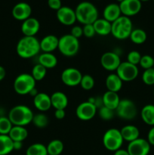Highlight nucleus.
<instances>
[{
  "mask_svg": "<svg viewBox=\"0 0 154 155\" xmlns=\"http://www.w3.org/2000/svg\"><path fill=\"white\" fill-rule=\"evenodd\" d=\"M116 1H118V2H121L123 1V0H116Z\"/></svg>",
  "mask_w": 154,
  "mask_h": 155,
  "instance_id": "nucleus-50",
  "label": "nucleus"
},
{
  "mask_svg": "<svg viewBox=\"0 0 154 155\" xmlns=\"http://www.w3.org/2000/svg\"><path fill=\"white\" fill-rule=\"evenodd\" d=\"M34 114L31 109L26 105H17L11 109L8 119L13 126L25 127L32 123Z\"/></svg>",
  "mask_w": 154,
  "mask_h": 155,
  "instance_id": "nucleus-3",
  "label": "nucleus"
},
{
  "mask_svg": "<svg viewBox=\"0 0 154 155\" xmlns=\"http://www.w3.org/2000/svg\"><path fill=\"white\" fill-rule=\"evenodd\" d=\"M40 29V23L36 18H29L23 21L21 31L25 36H35Z\"/></svg>",
  "mask_w": 154,
  "mask_h": 155,
  "instance_id": "nucleus-17",
  "label": "nucleus"
},
{
  "mask_svg": "<svg viewBox=\"0 0 154 155\" xmlns=\"http://www.w3.org/2000/svg\"><path fill=\"white\" fill-rule=\"evenodd\" d=\"M140 2H146V1H149V0H140Z\"/></svg>",
  "mask_w": 154,
  "mask_h": 155,
  "instance_id": "nucleus-49",
  "label": "nucleus"
},
{
  "mask_svg": "<svg viewBox=\"0 0 154 155\" xmlns=\"http://www.w3.org/2000/svg\"><path fill=\"white\" fill-rule=\"evenodd\" d=\"M60 52L66 57H72L78 53L79 49V39L71 34H66L59 38L58 48Z\"/></svg>",
  "mask_w": 154,
  "mask_h": 155,
  "instance_id": "nucleus-5",
  "label": "nucleus"
},
{
  "mask_svg": "<svg viewBox=\"0 0 154 155\" xmlns=\"http://www.w3.org/2000/svg\"><path fill=\"white\" fill-rule=\"evenodd\" d=\"M79 85L84 90H91L95 86V80H94L91 76L88 75V74H85V75L82 76V77Z\"/></svg>",
  "mask_w": 154,
  "mask_h": 155,
  "instance_id": "nucleus-36",
  "label": "nucleus"
},
{
  "mask_svg": "<svg viewBox=\"0 0 154 155\" xmlns=\"http://www.w3.org/2000/svg\"><path fill=\"white\" fill-rule=\"evenodd\" d=\"M36 81L31 74H21L15 78L14 81V89L21 95H28L32 90L36 89Z\"/></svg>",
  "mask_w": 154,
  "mask_h": 155,
  "instance_id": "nucleus-6",
  "label": "nucleus"
},
{
  "mask_svg": "<svg viewBox=\"0 0 154 155\" xmlns=\"http://www.w3.org/2000/svg\"><path fill=\"white\" fill-rule=\"evenodd\" d=\"M71 35L74 37L79 38L81 37L83 35V30L82 27H80V26H74L72 29H71Z\"/></svg>",
  "mask_w": 154,
  "mask_h": 155,
  "instance_id": "nucleus-42",
  "label": "nucleus"
},
{
  "mask_svg": "<svg viewBox=\"0 0 154 155\" xmlns=\"http://www.w3.org/2000/svg\"><path fill=\"white\" fill-rule=\"evenodd\" d=\"M39 64L48 69H51L57 66V59L52 53L43 52L39 55Z\"/></svg>",
  "mask_w": 154,
  "mask_h": 155,
  "instance_id": "nucleus-27",
  "label": "nucleus"
},
{
  "mask_svg": "<svg viewBox=\"0 0 154 155\" xmlns=\"http://www.w3.org/2000/svg\"><path fill=\"white\" fill-rule=\"evenodd\" d=\"M147 141L149 145H154V127H152L148 132Z\"/></svg>",
  "mask_w": 154,
  "mask_h": 155,
  "instance_id": "nucleus-44",
  "label": "nucleus"
},
{
  "mask_svg": "<svg viewBox=\"0 0 154 155\" xmlns=\"http://www.w3.org/2000/svg\"><path fill=\"white\" fill-rule=\"evenodd\" d=\"M153 2H154V0H153Z\"/></svg>",
  "mask_w": 154,
  "mask_h": 155,
  "instance_id": "nucleus-52",
  "label": "nucleus"
},
{
  "mask_svg": "<svg viewBox=\"0 0 154 155\" xmlns=\"http://www.w3.org/2000/svg\"><path fill=\"white\" fill-rule=\"evenodd\" d=\"M153 68H154V67H153Z\"/></svg>",
  "mask_w": 154,
  "mask_h": 155,
  "instance_id": "nucleus-53",
  "label": "nucleus"
},
{
  "mask_svg": "<svg viewBox=\"0 0 154 155\" xmlns=\"http://www.w3.org/2000/svg\"><path fill=\"white\" fill-rule=\"evenodd\" d=\"M82 76V73L76 68H68L62 72L61 80L66 86L74 87L80 84Z\"/></svg>",
  "mask_w": 154,
  "mask_h": 155,
  "instance_id": "nucleus-10",
  "label": "nucleus"
},
{
  "mask_svg": "<svg viewBox=\"0 0 154 155\" xmlns=\"http://www.w3.org/2000/svg\"><path fill=\"white\" fill-rule=\"evenodd\" d=\"M12 127L13 124H11L8 117H0V135H8Z\"/></svg>",
  "mask_w": 154,
  "mask_h": 155,
  "instance_id": "nucleus-35",
  "label": "nucleus"
},
{
  "mask_svg": "<svg viewBox=\"0 0 154 155\" xmlns=\"http://www.w3.org/2000/svg\"><path fill=\"white\" fill-rule=\"evenodd\" d=\"M63 144L59 139L51 141L47 145V151L48 155H60L63 151Z\"/></svg>",
  "mask_w": 154,
  "mask_h": 155,
  "instance_id": "nucleus-30",
  "label": "nucleus"
},
{
  "mask_svg": "<svg viewBox=\"0 0 154 155\" xmlns=\"http://www.w3.org/2000/svg\"><path fill=\"white\" fill-rule=\"evenodd\" d=\"M54 116L57 120H62L66 116V112L63 109H58V110H55L54 112Z\"/></svg>",
  "mask_w": 154,
  "mask_h": 155,
  "instance_id": "nucleus-45",
  "label": "nucleus"
},
{
  "mask_svg": "<svg viewBox=\"0 0 154 155\" xmlns=\"http://www.w3.org/2000/svg\"><path fill=\"white\" fill-rule=\"evenodd\" d=\"M119 5L122 15L128 18L137 15L142 8L140 0H123Z\"/></svg>",
  "mask_w": 154,
  "mask_h": 155,
  "instance_id": "nucleus-13",
  "label": "nucleus"
},
{
  "mask_svg": "<svg viewBox=\"0 0 154 155\" xmlns=\"http://www.w3.org/2000/svg\"><path fill=\"white\" fill-rule=\"evenodd\" d=\"M116 71L119 78L124 82L133 81L137 78L139 73L137 66L128 61L121 62Z\"/></svg>",
  "mask_w": 154,
  "mask_h": 155,
  "instance_id": "nucleus-9",
  "label": "nucleus"
},
{
  "mask_svg": "<svg viewBox=\"0 0 154 155\" xmlns=\"http://www.w3.org/2000/svg\"><path fill=\"white\" fill-rule=\"evenodd\" d=\"M33 104L39 111H47L51 107V96L45 92H39L33 98Z\"/></svg>",
  "mask_w": 154,
  "mask_h": 155,
  "instance_id": "nucleus-18",
  "label": "nucleus"
},
{
  "mask_svg": "<svg viewBox=\"0 0 154 155\" xmlns=\"http://www.w3.org/2000/svg\"><path fill=\"white\" fill-rule=\"evenodd\" d=\"M48 122H49L48 117H47V115L43 113H39L35 114L33 116V120H32V123L34 124L35 127L39 129L45 128L48 125Z\"/></svg>",
  "mask_w": 154,
  "mask_h": 155,
  "instance_id": "nucleus-33",
  "label": "nucleus"
},
{
  "mask_svg": "<svg viewBox=\"0 0 154 155\" xmlns=\"http://www.w3.org/2000/svg\"><path fill=\"white\" fill-rule=\"evenodd\" d=\"M8 136L13 142H24L28 136V131L24 127L13 126Z\"/></svg>",
  "mask_w": 154,
  "mask_h": 155,
  "instance_id": "nucleus-26",
  "label": "nucleus"
},
{
  "mask_svg": "<svg viewBox=\"0 0 154 155\" xmlns=\"http://www.w3.org/2000/svg\"><path fill=\"white\" fill-rule=\"evenodd\" d=\"M124 139L120 130L117 129H109L103 136V144L106 149L110 151H116L120 149L123 144Z\"/></svg>",
  "mask_w": 154,
  "mask_h": 155,
  "instance_id": "nucleus-7",
  "label": "nucleus"
},
{
  "mask_svg": "<svg viewBox=\"0 0 154 155\" xmlns=\"http://www.w3.org/2000/svg\"><path fill=\"white\" fill-rule=\"evenodd\" d=\"M96 34L100 36H107L111 33L112 23L104 18H98L93 24Z\"/></svg>",
  "mask_w": 154,
  "mask_h": 155,
  "instance_id": "nucleus-23",
  "label": "nucleus"
},
{
  "mask_svg": "<svg viewBox=\"0 0 154 155\" xmlns=\"http://www.w3.org/2000/svg\"><path fill=\"white\" fill-rule=\"evenodd\" d=\"M120 98L118 95V93L110 91H107L104 95H102V101L104 106L115 110L116 107L119 105V103L120 101Z\"/></svg>",
  "mask_w": 154,
  "mask_h": 155,
  "instance_id": "nucleus-22",
  "label": "nucleus"
},
{
  "mask_svg": "<svg viewBox=\"0 0 154 155\" xmlns=\"http://www.w3.org/2000/svg\"><path fill=\"white\" fill-rule=\"evenodd\" d=\"M140 117L146 124L154 127V105L146 104L140 111Z\"/></svg>",
  "mask_w": 154,
  "mask_h": 155,
  "instance_id": "nucleus-28",
  "label": "nucleus"
},
{
  "mask_svg": "<svg viewBox=\"0 0 154 155\" xmlns=\"http://www.w3.org/2000/svg\"><path fill=\"white\" fill-rule=\"evenodd\" d=\"M129 38L133 43L140 45L146 42L147 36L146 32L142 29H134L131 31Z\"/></svg>",
  "mask_w": 154,
  "mask_h": 155,
  "instance_id": "nucleus-31",
  "label": "nucleus"
},
{
  "mask_svg": "<svg viewBox=\"0 0 154 155\" xmlns=\"http://www.w3.org/2000/svg\"><path fill=\"white\" fill-rule=\"evenodd\" d=\"M23 147V142H14V150H21Z\"/></svg>",
  "mask_w": 154,
  "mask_h": 155,
  "instance_id": "nucleus-47",
  "label": "nucleus"
},
{
  "mask_svg": "<svg viewBox=\"0 0 154 155\" xmlns=\"http://www.w3.org/2000/svg\"><path fill=\"white\" fill-rule=\"evenodd\" d=\"M121 62L119 54L113 51L105 52L101 58V66L108 71H116Z\"/></svg>",
  "mask_w": 154,
  "mask_h": 155,
  "instance_id": "nucleus-14",
  "label": "nucleus"
},
{
  "mask_svg": "<svg viewBox=\"0 0 154 155\" xmlns=\"http://www.w3.org/2000/svg\"><path fill=\"white\" fill-rule=\"evenodd\" d=\"M139 64L144 70L150 69L154 67V58L149 54H145L141 56Z\"/></svg>",
  "mask_w": 154,
  "mask_h": 155,
  "instance_id": "nucleus-38",
  "label": "nucleus"
},
{
  "mask_svg": "<svg viewBox=\"0 0 154 155\" xmlns=\"http://www.w3.org/2000/svg\"></svg>",
  "mask_w": 154,
  "mask_h": 155,
  "instance_id": "nucleus-54",
  "label": "nucleus"
},
{
  "mask_svg": "<svg viewBox=\"0 0 154 155\" xmlns=\"http://www.w3.org/2000/svg\"><path fill=\"white\" fill-rule=\"evenodd\" d=\"M48 5L50 8L57 11L62 7L61 0H48Z\"/></svg>",
  "mask_w": 154,
  "mask_h": 155,
  "instance_id": "nucleus-43",
  "label": "nucleus"
},
{
  "mask_svg": "<svg viewBox=\"0 0 154 155\" xmlns=\"http://www.w3.org/2000/svg\"><path fill=\"white\" fill-rule=\"evenodd\" d=\"M51 107L55 110H65L68 105V98L65 93L62 92H55L51 95Z\"/></svg>",
  "mask_w": 154,
  "mask_h": 155,
  "instance_id": "nucleus-21",
  "label": "nucleus"
},
{
  "mask_svg": "<svg viewBox=\"0 0 154 155\" xmlns=\"http://www.w3.org/2000/svg\"><path fill=\"white\" fill-rule=\"evenodd\" d=\"M142 80L147 86L154 85V68L145 70L142 75Z\"/></svg>",
  "mask_w": 154,
  "mask_h": 155,
  "instance_id": "nucleus-39",
  "label": "nucleus"
},
{
  "mask_svg": "<svg viewBox=\"0 0 154 155\" xmlns=\"http://www.w3.org/2000/svg\"><path fill=\"white\" fill-rule=\"evenodd\" d=\"M26 155H48L47 146L42 143H34L26 151Z\"/></svg>",
  "mask_w": 154,
  "mask_h": 155,
  "instance_id": "nucleus-32",
  "label": "nucleus"
},
{
  "mask_svg": "<svg viewBox=\"0 0 154 155\" xmlns=\"http://www.w3.org/2000/svg\"><path fill=\"white\" fill-rule=\"evenodd\" d=\"M140 58H141V54L137 51H131L127 55V61L132 64L136 65L139 64Z\"/></svg>",
  "mask_w": 154,
  "mask_h": 155,
  "instance_id": "nucleus-40",
  "label": "nucleus"
},
{
  "mask_svg": "<svg viewBox=\"0 0 154 155\" xmlns=\"http://www.w3.org/2000/svg\"><path fill=\"white\" fill-rule=\"evenodd\" d=\"M14 150V142L8 135H0V155H7Z\"/></svg>",
  "mask_w": 154,
  "mask_h": 155,
  "instance_id": "nucleus-29",
  "label": "nucleus"
},
{
  "mask_svg": "<svg viewBox=\"0 0 154 155\" xmlns=\"http://www.w3.org/2000/svg\"><path fill=\"white\" fill-rule=\"evenodd\" d=\"M98 115L104 120H111L115 115V110H111L105 106H103L98 109Z\"/></svg>",
  "mask_w": 154,
  "mask_h": 155,
  "instance_id": "nucleus-37",
  "label": "nucleus"
},
{
  "mask_svg": "<svg viewBox=\"0 0 154 155\" xmlns=\"http://www.w3.org/2000/svg\"><path fill=\"white\" fill-rule=\"evenodd\" d=\"M32 13L31 6L27 2H18L14 6L12 9V15L14 18L18 21H24L30 18Z\"/></svg>",
  "mask_w": 154,
  "mask_h": 155,
  "instance_id": "nucleus-16",
  "label": "nucleus"
},
{
  "mask_svg": "<svg viewBox=\"0 0 154 155\" xmlns=\"http://www.w3.org/2000/svg\"><path fill=\"white\" fill-rule=\"evenodd\" d=\"M116 115L121 119L125 120H131L137 116V109L135 104L131 100H120L119 105L115 110Z\"/></svg>",
  "mask_w": 154,
  "mask_h": 155,
  "instance_id": "nucleus-8",
  "label": "nucleus"
},
{
  "mask_svg": "<svg viewBox=\"0 0 154 155\" xmlns=\"http://www.w3.org/2000/svg\"><path fill=\"white\" fill-rule=\"evenodd\" d=\"M132 30V21L128 17L122 15L112 23L111 34L118 39L122 40L129 38Z\"/></svg>",
  "mask_w": 154,
  "mask_h": 155,
  "instance_id": "nucleus-4",
  "label": "nucleus"
},
{
  "mask_svg": "<svg viewBox=\"0 0 154 155\" xmlns=\"http://www.w3.org/2000/svg\"><path fill=\"white\" fill-rule=\"evenodd\" d=\"M113 155H130L128 154V151L125 149H119L117 151H116L114 152V154Z\"/></svg>",
  "mask_w": 154,
  "mask_h": 155,
  "instance_id": "nucleus-46",
  "label": "nucleus"
},
{
  "mask_svg": "<svg viewBox=\"0 0 154 155\" xmlns=\"http://www.w3.org/2000/svg\"><path fill=\"white\" fill-rule=\"evenodd\" d=\"M83 35L87 38H92L96 34L93 24H85L83 26Z\"/></svg>",
  "mask_w": 154,
  "mask_h": 155,
  "instance_id": "nucleus-41",
  "label": "nucleus"
},
{
  "mask_svg": "<svg viewBox=\"0 0 154 155\" xmlns=\"http://www.w3.org/2000/svg\"><path fill=\"white\" fill-rule=\"evenodd\" d=\"M58 37L54 35H48L40 41V48L43 52L51 53L58 48Z\"/></svg>",
  "mask_w": 154,
  "mask_h": 155,
  "instance_id": "nucleus-19",
  "label": "nucleus"
},
{
  "mask_svg": "<svg viewBox=\"0 0 154 155\" xmlns=\"http://www.w3.org/2000/svg\"><path fill=\"white\" fill-rule=\"evenodd\" d=\"M122 82L123 81L116 74H109L105 82L107 91L118 93V92H119L122 87Z\"/></svg>",
  "mask_w": 154,
  "mask_h": 155,
  "instance_id": "nucleus-24",
  "label": "nucleus"
},
{
  "mask_svg": "<svg viewBox=\"0 0 154 155\" xmlns=\"http://www.w3.org/2000/svg\"><path fill=\"white\" fill-rule=\"evenodd\" d=\"M153 94H154V90H153Z\"/></svg>",
  "mask_w": 154,
  "mask_h": 155,
  "instance_id": "nucleus-51",
  "label": "nucleus"
},
{
  "mask_svg": "<svg viewBox=\"0 0 154 155\" xmlns=\"http://www.w3.org/2000/svg\"><path fill=\"white\" fill-rule=\"evenodd\" d=\"M56 16L59 22L65 26L73 25L76 21L75 10L68 6H62L57 11Z\"/></svg>",
  "mask_w": 154,
  "mask_h": 155,
  "instance_id": "nucleus-15",
  "label": "nucleus"
},
{
  "mask_svg": "<svg viewBox=\"0 0 154 155\" xmlns=\"http://www.w3.org/2000/svg\"><path fill=\"white\" fill-rule=\"evenodd\" d=\"M47 74V69L40 64L35 65L32 69L31 75L36 81H40L45 77Z\"/></svg>",
  "mask_w": 154,
  "mask_h": 155,
  "instance_id": "nucleus-34",
  "label": "nucleus"
},
{
  "mask_svg": "<svg viewBox=\"0 0 154 155\" xmlns=\"http://www.w3.org/2000/svg\"><path fill=\"white\" fill-rule=\"evenodd\" d=\"M98 108L89 101H84L78 105L75 110V114L79 120L83 121L91 120L96 115Z\"/></svg>",
  "mask_w": 154,
  "mask_h": 155,
  "instance_id": "nucleus-11",
  "label": "nucleus"
},
{
  "mask_svg": "<svg viewBox=\"0 0 154 155\" xmlns=\"http://www.w3.org/2000/svg\"><path fill=\"white\" fill-rule=\"evenodd\" d=\"M120 132L124 141H127L128 142L138 139L140 136V131L138 128L134 125L125 126L121 129Z\"/></svg>",
  "mask_w": 154,
  "mask_h": 155,
  "instance_id": "nucleus-25",
  "label": "nucleus"
},
{
  "mask_svg": "<svg viewBox=\"0 0 154 155\" xmlns=\"http://www.w3.org/2000/svg\"><path fill=\"white\" fill-rule=\"evenodd\" d=\"M127 151L130 155H148L150 151V145L146 139L138 138L129 142Z\"/></svg>",
  "mask_w": 154,
  "mask_h": 155,
  "instance_id": "nucleus-12",
  "label": "nucleus"
},
{
  "mask_svg": "<svg viewBox=\"0 0 154 155\" xmlns=\"http://www.w3.org/2000/svg\"><path fill=\"white\" fill-rule=\"evenodd\" d=\"M103 16L104 18L109 22L113 23L120 16H122L119 5L116 3H110L107 5L104 9L103 12Z\"/></svg>",
  "mask_w": 154,
  "mask_h": 155,
  "instance_id": "nucleus-20",
  "label": "nucleus"
},
{
  "mask_svg": "<svg viewBox=\"0 0 154 155\" xmlns=\"http://www.w3.org/2000/svg\"><path fill=\"white\" fill-rule=\"evenodd\" d=\"M76 21L82 24H93L98 18V11L94 4L84 1L79 3L75 9Z\"/></svg>",
  "mask_w": 154,
  "mask_h": 155,
  "instance_id": "nucleus-2",
  "label": "nucleus"
},
{
  "mask_svg": "<svg viewBox=\"0 0 154 155\" xmlns=\"http://www.w3.org/2000/svg\"><path fill=\"white\" fill-rule=\"evenodd\" d=\"M40 41L35 36H25L21 38L17 44V54L24 59L31 58L40 51Z\"/></svg>",
  "mask_w": 154,
  "mask_h": 155,
  "instance_id": "nucleus-1",
  "label": "nucleus"
},
{
  "mask_svg": "<svg viewBox=\"0 0 154 155\" xmlns=\"http://www.w3.org/2000/svg\"><path fill=\"white\" fill-rule=\"evenodd\" d=\"M6 75V71L5 70V68L3 67L0 66V81L3 80V79L5 77Z\"/></svg>",
  "mask_w": 154,
  "mask_h": 155,
  "instance_id": "nucleus-48",
  "label": "nucleus"
}]
</instances>
